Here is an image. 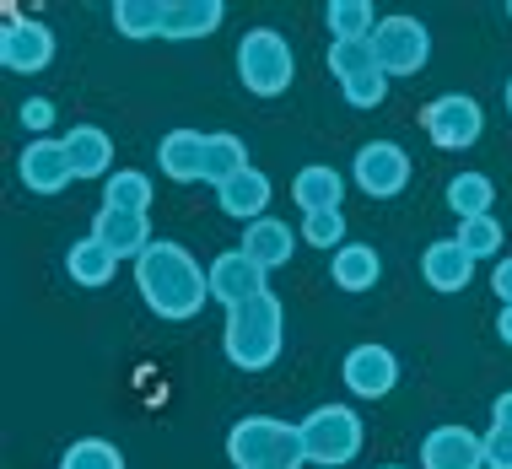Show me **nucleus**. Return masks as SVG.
<instances>
[{
  "instance_id": "obj_1",
  "label": "nucleus",
  "mask_w": 512,
  "mask_h": 469,
  "mask_svg": "<svg viewBox=\"0 0 512 469\" xmlns=\"http://www.w3.org/2000/svg\"><path fill=\"white\" fill-rule=\"evenodd\" d=\"M135 292H141V302L157 319L184 324L211 302V275L200 270V259L189 254L184 243L157 238L141 259H135Z\"/></svg>"
},
{
  "instance_id": "obj_2",
  "label": "nucleus",
  "mask_w": 512,
  "mask_h": 469,
  "mask_svg": "<svg viewBox=\"0 0 512 469\" xmlns=\"http://www.w3.org/2000/svg\"><path fill=\"white\" fill-rule=\"evenodd\" d=\"M281 346H286V313H281V297L275 292H259V297L238 302V308H227V319H221V351H227V362L238 372L275 367Z\"/></svg>"
},
{
  "instance_id": "obj_3",
  "label": "nucleus",
  "mask_w": 512,
  "mask_h": 469,
  "mask_svg": "<svg viewBox=\"0 0 512 469\" xmlns=\"http://www.w3.org/2000/svg\"><path fill=\"white\" fill-rule=\"evenodd\" d=\"M227 464L232 469H302V464H308V453H302L297 421L243 416L227 432Z\"/></svg>"
},
{
  "instance_id": "obj_4",
  "label": "nucleus",
  "mask_w": 512,
  "mask_h": 469,
  "mask_svg": "<svg viewBox=\"0 0 512 469\" xmlns=\"http://www.w3.org/2000/svg\"><path fill=\"white\" fill-rule=\"evenodd\" d=\"M238 81L254 98H281L297 81V54L286 44V33H275V27H248L238 38Z\"/></svg>"
},
{
  "instance_id": "obj_5",
  "label": "nucleus",
  "mask_w": 512,
  "mask_h": 469,
  "mask_svg": "<svg viewBox=\"0 0 512 469\" xmlns=\"http://www.w3.org/2000/svg\"><path fill=\"white\" fill-rule=\"evenodd\" d=\"M297 437H302V453L308 464H324V469H345L362 453V416L351 405H318L297 421Z\"/></svg>"
},
{
  "instance_id": "obj_6",
  "label": "nucleus",
  "mask_w": 512,
  "mask_h": 469,
  "mask_svg": "<svg viewBox=\"0 0 512 469\" xmlns=\"http://www.w3.org/2000/svg\"><path fill=\"white\" fill-rule=\"evenodd\" d=\"M372 49H378V65L389 71V81L415 76L432 60V27L421 17H410V11H389V17L378 22V33H372Z\"/></svg>"
},
{
  "instance_id": "obj_7",
  "label": "nucleus",
  "mask_w": 512,
  "mask_h": 469,
  "mask_svg": "<svg viewBox=\"0 0 512 469\" xmlns=\"http://www.w3.org/2000/svg\"><path fill=\"white\" fill-rule=\"evenodd\" d=\"M421 130L442 151H469L486 135V114H480V103L469 92H442V98H432L421 108Z\"/></svg>"
},
{
  "instance_id": "obj_8",
  "label": "nucleus",
  "mask_w": 512,
  "mask_h": 469,
  "mask_svg": "<svg viewBox=\"0 0 512 469\" xmlns=\"http://www.w3.org/2000/svg\"><path fill=\"white\" fill-rule=\"evenodd\" d=\"M351 184L372 200H394L410 184V151L399 141H367L351 157Z\"/></svg>"
},
{
  "instance_id": "obj_9",
  "label": "nucleus",
  "mask_w": 512,
  "mask_h": 469,
  "mask_svg": "<svg viewBox=\"0 0 512 469\" xmlns=\"http://www.w3.org/2000/svg\"><path fill=\"white\" fill-rule=\"evenodd\" d=\"M0 65H6L11 76L49 71V65H54V33H49V22L11 11L6 27H0Z\"/></svg>"
},
{
  "instance_id": "obj_10",
  "label": "nucleus",
  "mask_w": 512,
  "mask_h": 469,
  "mask_svg": "<svg viewBox=\"0 0 512 469\" xmlns=\"http://www.w3.org/2000/svg\"><path fill=\"white\" fill-rule=\"evenodd\" d=\"M340 383L356 399H389L399 389V356L389 346H378V340L351 346V351H345V362H340Z\"/></svg>"
},
{
  "instance_id": "obj_11",
  "label": "nucleus",
  "mask_w": 512,
  "mask_h": 469,
  "mask_svg": "<svg viewBox=\"0 0 512 469\" xmlns=\"http://www.w3.org/2000/svg\"><path fill=\"white\" fill-rule=\"evenodd\" d=\"M17 178L27 195H60L65 184H71V157H65L60 135H44V141H27L22 157H17Z\"/></svg>"
},
{
  "instance_id": "obj_12",
  "label": "nucleus",
  "mask_w": 512,
  "mask_h": 469,
  "mask_svg": "<svg viewBox=\"0 0 512 469\" xmlns=\"http://www.w3.org/2000/svg\"><path fill=\"white\" fill-rule=\"evenodd\" d=\"M205 275H211V302H221V308H238V302L270 292V286H265V270H259L254 259L243 254V248L216 254L211 265H205Z\"/></svg>"
},
{
  "instance_id": "obj_13",
  "label": "nucleus",
  "mask_w": 512,
  "mask_h": 469,
  "mask_svg": "<svg viewBox=\"0 0 512 469\" xmlns=\"http://www.w3.org/2000/svg\"><path fill=\"white\" fill-rule=\"evenodd\" d=\"M92 238H98L108 254L119 259H141L151 243H157V232H151V216H135V211H108V205H98V216H92Z\"/></svg>"
},
{
  "instance_id": "obj_14",
  "label": "nucleus",
  "mask_w": 512,
  "mask_h": 469,
  "mask_svg": "<svg viewBox=\"0 0 512 469\" xmlns=\"http://www.w3.org/2000/svg\"><path fill=\"white\" fill-rule=\"evenodd\" d=\"M421 469H486V443L469 426H437L421 443Z\"/></svg>"
},
{
  "instance_id": "obj_15",
  "label": "nucleus",
  "mask_w": 512,
  "mask_h": 469,
  "mask_svg": "<svg viewBox=\"0 0 512 469\" xmlns=\"http://www.w3.org/2000/svg\"><path fill=\"white\" fill-rule=\"evenodd\" d=\"M421 281L442 297H459L464 286L475 281V259L464 254L459 238H437V243H426V254H421Z\"/></svg>"
},
{
  "instance_id": "obj_16",
  "label": "nucleus",
  "mask_w": 512,
  "mask_h": 469,
  "mask_svg": "<svg viewBox=\"0 0 512 469\" xmlns=\"http://www.w3.org/2000/svg\"><path fill=\"white\" fill-rule=\"evenodd\" d=\"M270 195H275V184L259 168H243L232 184H221L216 189V205L232 216V222H243V227H254V222H265L270 216Z\"/></svg>"
},
{
  "instance_id": "obj_17",
  "label": "nucleus",
  "mask_w": 512,
  "mask_h": 469,
  "mask_svg": "<svg viewBox=\"0 0 512 469\" xmlns=\"http://www.w3.org/2000/svg\"><path fill=\"white\" fill-rule=\"evenodd\" d=\"M65 157H71V173L76 178H108L114 173V141H108L103 124H71L60 135Z\"/></svg>"
},
{
  "instance_id": "obj_18",
  "label": "nucleus",
  "mask_w": 512,
  "mask_h": 469,
  "mask_svg": "<svg viewBox=\"0 0 512 469\" xmlns=\"http://www.w3.org/2000/svg\"><path fill=\"white\" fill-rule=\"evenodd\" d=\"M205 141L211 135L200 130H168L157 146V168L162 178H173V184H205Z\"/></svg>"
},
{
  "instance_id": "obj_19",
  "label": "nucleus",
  "mask_w": 512,
  "mask_h": 469,
  "mask_svg": "<svg viewBox=\"0 0 512 469\" xmlns=\"http://www.w3.org/2000/svg\"><path fill=\"white\" fill-rule=\"evenodd\" d=\"M297 243H302V232H297V227H286L281 216H265V222L243 227V243H238V248H243L248 259H254L259 270L270 275V270H281L286 259L297 254Z\"/></svg>"
},
{
  "instance_id": "obj_20",
  "label": "nucleus",
  "mask_w": 512,
  "mask_h": 469,
  "mask_svg": "<svg viewBox=\"0 0 512 469\" xmlns=\"http://www.w3.org/2000/svg\"><path fill=\"white\" fill-rule=\"evenodd\" d=\"M340 200H345V173H335L329 162H308V168L292 178V205L302 216L340 211Z\"/></svg>"
},
{
  "instance_id": "obj_21",
  "label": "nucleus",
  "mask_w": 512,
  "mask_h": 469,
  "mask_svg": "<svg viewBox=\"0 0 512 469\" xmlns=\"http://www.w3.org/2000/svg\"><path fill=\"white\" fill-rule=\"evenodd\" d=\"M329 281L340 292H372L383 281V259L372 243H345L340 254H329Z\"/></svg>"
},
{
  "instance_id": "obj_22",
  "label": "nucleus",
  "mask_w": 512,
  "mask_h": 469,
  "mask_svg": "<svg viewBox=\"0 0 512 469\" xmlns=\"http://www.w3.org/2000/svg\"><path fill=\"white\" fill-rule=\"evenodd\" d=\"M227 6L221 0H168L162 6V38H211Z\"/></svg>"
},
{
  "instance_id": "obj_23",
  "label": "nucleus",
  "mask_w": 512,
  "mask_h": 469,
  "mask_svg": "<svg viewBox=\"0 0 512 469\" xmlns=\"http://www.w3.org/2000/svg\"><path fill=\"white\" fill-rule=\"evenodd\" d=\"M65 275H71L76 286H87V292H98V286H108V281L119 275V259L108 254V248L87 232L81 243L65 248Z\"/></svg>"
},
{
  "instance_id": "obj_24",
  "label": "nucleus",
  "mask_w": 512,
  "mask_h": 469,
  "mask_svg": "<svg viewBox=\"0 0 512 469\" xmlns=\"http://www.w3.org/2000/svg\"><path fill=\"white\" fill-rule=\"evenodd\" d=\"M442 200H448V211L459 216V222H475V216H491L496 184L486 173H453L448 189H442Z\"/></svg>"
},
{
  "instance_id": "obj_25",
  "label": "nucleus",
  "mask_w": 512,
  "mask_h": 469,
  "mask_svg": "<svg viewBox=\"0 0 512 469\" xmlns=\"http://www.w3.org/2000/svg\"><path fill=\"white\" fill-rule=\"evenodd\" d=\"M243 168H254L248 162V146H243V135H232V130H211V141H205V184L221 189V184H232Z\"/></svg>"
},
{
  "instance_id": "obj_26",
  "label": "nucleus",
  "mask_w": 512,
  "mask_h": 469,
  "mask_svg": "<svg viewBox=\"0 0 512 469\" xmlns=\"http://www.w3.org/2000/svg\"><path fill=\"white\" fill-rule=\"evenodd\" d=\"M383 22V11L372 6V0H329L324 6V27H329V44H340V38H372Z\"/></svg>"
},
{
  "instance_id": "obj_27",
  "label": "nucleus",
  "mask_w": 512,
  "mask_h": 469,
  "mask_svg": "<svg viewBox=\"0 0 512 469\" xmlns=\"http://www.w3.org/2000/svg\"><path fill=\"white\" fill-rule=\"evenodd\" d=\"M103 205H108V211L146 216L151 211V178L141 168H114V173L103 178Z\"/></svg>"
},
{
  "instance_id": "obj_28",
  "label": "nucleus",
  "mask_w": 512,
  "mask_h": 469,
  "mask_svg": "<svg viewBox=\"0 0 512 469\" xmlns=\"http://www.w3.org/2000/svg\"><path fill=\"white\" fill-rule=\"evenodd\" d=\"M324 65H329V76H335L340 87H345V81L378 71V49H372V38H340V44H329Z\"/></svg>"
},
{
  "instance_id": "obj_29",
  "label": "nucleus",
  "mask_w": 512,
  "mask_h": 469,
  "mask_svg": "<svg viewBox=\"0 0 512 469\" xmlns=\"http://www.w3.org/2000/svg\"><path fill=\"white\" fill-rule=\"evenodd\" d=\"M162 6L168 0H114V27L124 38H162Z\"/></svg>"
},
{
  "instance_id": "obj_30",
  "label": "nucleus",
  "mask_w": 512,
  "mask_h": 469,
  "mask_svg": "<svg viewBox=\"0 0 512 469\" xmlns=\"http://www.w3.org/2000/svg\"><path fill=\"white\" fill-rule=\"evenodd\" d=\"M453 238L464 243V254L475 259H502V222H496V216H475V222H459V232H453Z\"/></svg>"
},
{
  "instance_id": "obj_31",
  "label": "nucleus",
  "mask_w": 512,
  "mask_h": 469,
  "mask_svg": "<svg viewBox=\"0 0 512 469\" xmlns=\"http://www.w3.org/2000/svg\"><path fill=\"white\" fill-rule=\"evenodd\" d=\"M60 469H124V453L108 443V437H76V443L60 453Z\"/></svg>"
},
{
  "instance_id": "obj_32",
  "label": "nucleus",
  "mask_w": 512,
  "mask_h": 469,
  "mask_svg": "<svg viewBox=\"0 0 512 469\" xmlns=\"http://www.w3.org/2000/svg\"><path fill=\"white\" fill-rule=\"evenodd\" d=\"M297 232H302V243H308V248H335V254L351 243V238H345V211H313V216H302Z\"/></svg>"
},
{
  "instance_id": "obj_33",
  "label": "nucleus",
  "mask_w": 512,
  "mask_h": 469,
  "mask_svg": "<svg viewBox=\"0 0 512 469\" xmlns=\"http://www.w3.org/2000/svg\"><path fill=\"white\" fill-rule=\"evenodd\" d=\"M389 87H394V81H389V71L378 65V71H367V76L345 81V87H340V98L351 103V108H378L383 98H389Z\"/></svg>"
},
{
  "instance_id": "obj_34",
  "label": "nucleus",
  "mask_w": 512,
  "mask_h": 469,
  "mask_svg": "<svg viewBox=\"0 0 512 469\" xmlns=\"http://www.w3.org/2000/svg\"><path fill=\"white\" fill-rule=\"evenodd\" d=\"M17 119H22V130L33 135V141H44L49 124H54V103H49V98H27V103L17 108Z\"/></svg>"
},
{
  "instance_id": "obj_35",
  "label": "nucleus",
  "mask_w": 512,
  "mask_h": 469,
  "mask_svg": "<svg viewBox=\"0 0 512 469\" xmlns=\"http://www.w3.org/2000/svg\"><path fill=\"white\" fill-rule=\"evenodd\" d=\"M480 443H486V469H512V432L507 426L480 432Z\"/></svg>"
},
{
  "instance_id": "obj_36",
  "label": "nucleus",
  "mask_w": 512,
  "mask_h": 469,
  "mask_svg": "<svg viewBox=\"0 0 512 469\" xmlns=\"http://www.w3.org/2000/svg\"><path fill=\"white\" fill-rule=\"evenodd\" d=\"M491 292H496V302H502V308H512V254H502L491 265Z\"/></svg>"
},
{
  "instance_id": "obj_37",
  "label": "nucleus",
  "mask_w": 512,
  "mask_h": 469,
  "mask_svg": "<svg viewBox=\"0 0 512 469\" xmlns=\"http://www.w3.org/2000/svg\"><path fill=\"white\" fill-rule=\"evenodd\" d=\"M491 426H507V432H512V389H507V394H496V405H491Z\"/></svg>"
},
{
  "instance_id": "obj_38",
  "label": "nucleus",
  "mask_w": 512,
  "mask_h": 469,
  "mask_svg": "<svg viewBox=\"0 0 512 469\" xmlns=\"http://www.w3.org/2000/svg\"><path fill=\"white\" fill-rule=\"evenodd\" d=\"M496 335H502V346H512V308L496 313Z\"/></svg>"
},
{
  "instance_id": "obj_39",
  "label": "nucleus",
  "mask_w": 512,
  "mask_h": 469,
  "mask_svg": "<svg viewBox=\"0 0 512 469\" xmlns=\"http://www.w3.org/2000/svg\"><path fill=\"white\" fill-rule=\"evenodd\" d=\"M502 98H507V114H512V76H507V92H502Z\"/></svg>"
},
{
  "instance_id": "obj_40",
  "label": "nucleus",
  "mask_w": 512,
  "mask_h": 469,
  "mask_svg": "<svg viewBox=\"0 0 512 469\" xmlns=\"http://www.w3.org/2000/svg\"><path fill=\"white\" fill-rule=\"evenodd\" d=\"M378 469H405V464H378Z\"/></svg>"
},
{
  "instance_id": "obj_41",
  "label": "nucleus",
  "mask_w": 512,
  "mask_h": 469,
  "mask_svg": "<svg viewBox=\"0 0 512 469\" xmlns=\"http://www.w3.org/2000/svg\"><path fill=\"white\" fill-rule=\"evenodd\" d=\"M507 17H512V6H507Z\"/></svg>"
}]
</instances>
